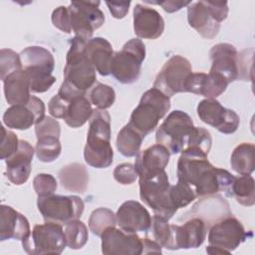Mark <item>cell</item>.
Listing matches in <instances>:
<instances>
[{"label":"cell","instance_id":"obj_40","mask_svg":"<svg viewBox=\"0 0 255 255\" xmlns=\"http://www.w3.org/2000/svg\"><path fill=\"white\" fill-rule=\"evenodd\" d=\"M33 187L38 196L54 194L58 187L56 178L48 173H39L33 179Z\"/></svg>","mask_w":255,"mask_h":255},{"label":"cell","instance_id":"obj_24","mask_svg":"<svg viewBox=\"0 0 255 255\" xmlns=\"http://www.w3.org/2000/svg\"><path fill=\"white\" fill-rule=\"evenodd\" d=\"M0 215V240H23L29 235L30 224L28 219L8 205H1Z\"/></svg>","mask_w":255,"mask_h":255},{"label":"cell","instance_id":"obj_7","mask_svg":"<svg viewBox=\"0 0 255 255\" xmlns=\"http://www.w3.org/2000/svg\"><path fill=\"white\" fill-rule=\"evenodd\" d=\"M139 196L155 215L167 220L177 211L170 199V183L165 170L154 175L139 177Z\"/></svg>","mask_w":255,"mask_h":255},{"label":"cell","instance_id":"obj_41","mask_svg":"<svg viewBox=\"0 0 255 255\" xmlns=\"http://www.w3.org/2000/svg\"><path fill=\"white\" fill-rule=\"evenodd\" d=\"M1 131L2 135L0 143V158L5 160L18 149L19 139L13 131L6 129L4 127H1Z\"/></svg>","mask_w":255,"mask_h":255},{"label":"cell","instance_id":"obj_47","mask_svg":"<svg viewBox=\"0 0 255 255\" xmlns=\"http://www.w3.org/2000/svg\"><path fill=\"white\" fill-rule=\"evenodd\" d=\"M161 246L154 241L153 239H149L147 237L142 239V254H149V253H156L161 254Z\"/></svg>","mask_w":255,"mask_h":255},{"label":"cell","instance_id":"obj_2","mask_svg":"<svg viewBox=\"0 0 255 255\" xmlns=\"http://www.w3.org/2000/svg\"><path fill=\"white\" fill-rule=\"evenodd\" d=\"M111 117L106 110H93L89 120L87 142L84 148L85 161L96 168H106L113 163L111 145Z\"/></svg>","mask_w":255,"mask_h":255},{"label":"cell","instance_id":"obj_34","mask_svg":"<svg viewBox=\"0 0 255 255\" xmlns=\"http://www.w3.org/2000/svg\"><path fill=\"white\" fill-rule=\"evenodd\" d=\"M62 151V145L59 137L45 136L37 138L35 152L40 161L52 162L59 157Z\"/></svg>","mask_w":255,"mask_h":255},{"label":"cell","instance_id":"obj_3","mask_svg":"<svg viewBox=\"0 0 255 255\" xmlns=\"http://www.w3.org/2000/svg\"><path fill=\"white\" fill-rule=\"evenodd\" d=\"M20 59L33 93H44L56 82V78L52 76L55 60L47 49L40 46L27 47L20 53Z\"/></svg>","mask_w":255,"mask_h":255},{"label":"cell","instance_id":"obj_1","mask_svg":"<svg viewBox=\"0 0 255 255\" xmlns=\"http://www.w3.org/2000/svg\"><path fill=\"white\" fill-rule=\"evenodd\" d=\"M177 179L187 183L196 197L223 192L232 197L231 188L235 176L225 169L213 166L207 153L197 147H188L181 151L177 161Z\"/></svg>","mask_w":255,"mask_h":255},{"label":"cell","instance_id":"obj_6","mask_svg":"<svg viewBox=\"0 0 255 255\" xmlns=\"http://www.w3.org/2000/svg\"><path fill=\"white\" fill-rule=\"evenodd\" d=\"M194 125L191 118L182 111L171 112L155 133L157 144L165 146L170 153H178L189 146Z\"/></svg>","mask_w":255,"mask_h":255},{"label":"cell","instance_id":"obj_16","mask_svg":"<svg viewBox=\"0 0 255 255\" xmlns=\"http://www.w3.org/2000/svg\"><path fill=\"white\" fill-rule=\"evenodd\" d=\"M102 252L106 255H140L142 239L115 226L108 227L101 235Z\"/></svg>","mask_w":255,"mask_h":255},{"label":"cell","instance_id":"obj_8","mask_svg":"<svg viewBox=\"0 0 255 255\" xmlns=\"http://www.w3.org/2000/svg\"><path fill=\"white\" fill-rule=\"evenodd\" d=\"M145 58V46L139 39L128 40L114 54L111 74L122 84H132L138 80L141 64Z\"/></svg>","mask_w":255,"mask_h":255},{"label":"cell","instance_id":"obj_36","mask_svg":"<svg viewBox=\"0 0 255 255\" xmlns=\"http://www.w3.org/2000/svg\"><path fill=\"white\" fill-rule=\"evenodd\" d=\"M89 100L97 109L106 110L113 106L116 100V93L114 89L108 85L97 83L89 93Z\"/></svg>","mask_w":255,"mask_h":255},{"label":"cell","instance_id":"obj_5","mask_svg":"<svg viewBox=\"0 0 255 255\" xmlns=\"http://www.w3.org/2000/svg\"><path fill=\"white\" fill-rule=\"evenodd\" d=\"M170 109V98L155 88L143 93L139 104L132 111L128 125L142 135L150 133Z\"/></svg>","mask_w":255,"mask_h":255},{"label":"cell","instance_id":"obj_33","mask_svg":"<svg viewBox=\"0 0 255 255\" xmlns=\"http://www.w3.org/2000/svg\"><path fill=\"white\" fill-rule=\"evenodd\" d=\"M64 234L67 246L75 250L84 247L89 238L87 226L79 219L72 220L65 224Z\"/></svg>","mask_w":255,"mask_h":255},{"label":"cell","instance_id":"obj_14","mask_svg":"<svg viewBox=\"0 0 255 255\" xmlns=\"http://www.w3.org/2000/svg\"><path fill=\"white\" fill-rule=\"evenodd\" d=\"M197 115L203 123L224 134L235 132L240 123L239 116L233 110L224 108L216 99H205L199 102Z\"/></svg>","mask_w":255,"mask_h":255},{"label":"cell","instance_id":"obj_19","mask_svg":"<svg viewBox=\"0 0 255 255\" xmlns=\"http://www.w3.org/2000/svg\"><path fill=\"white\" fill-rule=\"evenodd\" d=\"M211 73L222 76L228 83L234 82L239 78L238 53L236 48L228 43L214 45L210 50Z\"/></svg>","mask_w":255,"mask_h":255},{"label":"cell","instance_id":"obj_27","mask_svg":"<svg viewBox=\"0 0 255 255\" xmlns=\"http://www.w3.org/2000/svg\"><path fill=\"white\" fill-rule=\"evenodd\" d=\"M4 95L10 106L27 104L30 95V81L26 72L21 69L8 75L3 81Z\"/></svg>","mask_w":255,"mask_h":255},{"label":"cell","instance_id":"obj_35","mask_svg":"<svg viewBox=\"0 0 255 255\" xmlns=\"http://www.w3.org/2000/svg\"><path fill=\"white\" fill-rule=\"evenodd\" d=\"M117 219L116 214L105 207H100L95 209L89 218V227L90 230L97 236L102 235V233L108 228L112 226H116Z\"/></svg>","mask_w":255,"mask_h":255},{"label":"cell","instance_id":"obj_21","mask_svg":"<svg viewBox=\"0 0 255 255\" xmlns=\"http://www.w3.org/2000/svg\"><path fill=\"white\" fill-rule=\"evenodd\" d=\"M133 30L142 39H157L164 31V21L153 8L136 4L133 8Z\"/></svg>","mask_w":255,"mask_h":255},{"label":"cell","instance_id":"obj_22","mask_svg":"<svg viewBox=\"0 0 255 255\" xmlns=\"http://www.w3.org/2000/svg\"><path fill=\"white\" fill-rule=\"evenodd\" d=\"M169 156V150L157 143L139 151L134 161L138 177L150 176L163 171L168 164Z\"/></svg>","mask_w":255,"mask_h":255},{"label":"cell","instance_id":"obj_18","mask_svg":"<svg viewBox=\"0 0 255 255\" xmlns=\"http://www.w3.org/2000/svg\"><path fill=\"white\" fill-rule=\"evenodd\" d=\"M117 224L128 233L146 232L151 224L149 212L135 200L125 201L117 211Z\"/></svg>","mask_w":255,"mask_h":255},{"label":"cell","instance_id":"obj_44","mask_svg":"<svg viewBox=\"0 0 255 255\" xmlns=\"http://www.w3.org/2000/svg\"><path fill=\"white\" fill-rule=\"evenodd\" d=\"M52 23L53 25L58 28L59 30L65 32V33H71L72 27L70 22V15L68 7L60 6L56 8L52 13Z\"/></svg>","mask_w":255,"mask_h":255},{"label":"cell","instance_id":"obj_37","mask_svg":"<svg viewBox=\"0 0 255 255\" xmlns=\"http://www.w3.org/2000/svg\"><path fill=\"white\" fill-rule=\"evenodd\" d=\"M151 236L161 247L168 249L171 240V227L168 220L162 216L155 215L151 218V224L149 227Z\"/></svg>","mask_w":255,"mask_h":255},{"label":"cell","instance_id":"obj_29","mask_svg":"<svg viewBox=\"0 0 255 255\" xmlns=\"http://www.w3.org/2000/svg\"><path fill=\"white\" fill-rule=\"evenodd\" d=\"M91 105L87 95L70 99L63 120L73 128L84 126L92 116L93 109Z\"/></svg>","mask_w":255,"mask_h":255},{"label":"cell","instance_id":"obj_28","mask_svg":"<svg viewBox=\"0 0 255 255\" xmlns=\"http://www.w3.org/2000/svg\"><path fill=\"white\" fill-rule=\"evenodd\" d=\"M59 179L66 190L84 193L88 187L89 173L83 164L74 162L59 171Z\"/></svg>","mask_w":255,"mask_h":255},{"label":"cell","instance_id":"obj_32","mask_svg":"<svg viewBox=\"0 0 255 255\" xmlns=\"http://www.w3.org/2000/svg\"><path fill=\"white\" fill-rule=\"evenodd\" d=\"M232 196L244 206H252L255 203V182L250 174L235 177L232 188Z\"/></svg>","mask_w":255,"mask_h":255},{"label":"cell","instance_id":"obj_20","mask_svg":"<svg viewBox=\"0 0 255 255\" xmlns=\"http://www.w3.org/2000/svg\"><path fill=\"white\" fill-rule=\"evenodd\" d=\"M34 147L27 140H19L18 149L7 159L6 176L15 185L25 183L31 173Z\"/></svg>","mask_w":255,"mask_h":255},{"label":"cell","instance_id":"obj_12","mask_svg":"<svg viewBox=\"0 0 255 255\" xmlns=\"http://www.w3.org/2000/svg\"><path fill=\"white\" fill-rule=\"evenodd\" d=\"M97 1H72L68 7L72 31L86 41L92 39L95 30L105 22V15Z\"/></svg>","mask_w":255,"mask_h":255},{"label":"cell","instance_id":"obj_30","mask_svg":"<svg viewBox=\"0 0 255 255\" xmlns=\"http://www.w3.org/2000/svg\"><path fill=\"white\" fill-rule=\"evenodd\" d=\"M255 146L253 143L242 142L232 151L230 164L234 171L241 175L251 174L255 167Z\"/></svg>","mask_w":255,"mask_h":255},{"label":"cell","instance_id":"obj_42","mask_svg":"<svg viewBox=\"0 0 255 255\" xmlns=\"http://www.w3.org/2000/svg\"><path fill=\"white\" fill-rule=\"evenodd\" d=\"M35 132L37 138L45 136L60 137L61 128L58 121L51 117L45 116L44 119L35 125Z\"/></svg>","mask_w":255,"mask_h":255},{"label":"cell","instance_id":"obj_9","mask_svg":"<svg viewBox=\"0 0 255 255\" xmlns=\"http://www.w3.org/2000/svg\"><path fill=\"white\" fill-rule=\"evenodd\" d=\"M67 245L64 230L61 224L46 222L37 224L22 240L26 253L31 255L61 254Z\"/></svg>","mask_w":255,"mask_h":255},{"label":"cell","instance_id":"obj_45","mask_svg":"<svg viewBox=\"0 0 255 255\" xmlns=\"http://www.w3.org/2000/svg\"><path fill=\"white\" fill-rule=\"evenodd\" d=\"M205 4L218 23L227 18L228 3L226 1H205Z\"/></svg>","mask_w":255,"mask_h":255},{"label":"cell","instance_id":"obj_23","mask_svg":"<svg viewBox=\"0 0 255 255\" xmlns=\"http://www.w3.org/2000/svg\"><path fill=\"white\" fill-rule=\"evenodd\" d=\"M228 82L219 74L191 73L185 85V92L203 96L206 99H216L225 92Z\"/></svg>","mask_w":255,"mask_h":255},{"label":"cell","instance_id":"obj_31","mask_svg":"<svg viewBox=\"0 0 255 255\" xmlns=\"http://www.w3.org/2000/svg\"><path fill=\"white\" fill-rule=\"evenodd\" d=\"M143 138L144 135L128 124L118 133L117 148L124 156H135L139 152Z\"/></svg>","mask_w":255,"mask_h":255},{"label":"cell","instance_id":"obj_26","mask_svg":"<svg viewBox=\"0 0 255 255\" xmlns=\"http://www.w3.org/2000/svg\"><path fill=\"white\" fill-rule=\"evenodd\" d=\"M85 52L101 76H109L111 74L114 52L111 43L107 39L101 37L92 38L86 43Z\"/></svg>","mask_w":255,"mask_h":255},{"label":"cell","instance_id":"obj_4","mask_svg":"<svg viewBox=\"0 0 255 255\" xmlns=\"http://www.w3.org/2000/svg\"><path fill=\"white\" fill-rule=\"evenodd\" d=\"M88 41L75 36L70 42L64 69V81L82 93L96 84V69L85 52Z\"/></svg>","mask_w":255,"mask_h":255},{"label":"cell","instance_id":"obj_13","mask_svg":"<svg viewBox=\"0 0 255 255\" xmlns=\"http://www.w3.org/2000/svg\"><path fill=\"white\" fill-rule=\"evenodd\" d=\"M207 239L209 245L218 247L229 254L247 239V232L238 219L229 215L209 228Z\"/></svg>","mask_w":255,"mask_h":255},{"label":"cell","instance_id":"obj_25","mask_svg":"<svg viewBox=\"0 0 255 255\" xmlns=\"http://www.w3.org/2000/svg\"><path fill=\"white\" fill-rule=\"evenodd\" d=\"M187 20L189 26L206 39L215 38L220 29V23L212 16L205 1L194 2L188 5Z\"/></svg>","mask_w":255,"mask_h":255},{"label":"cell","instance_id":"obj_46","mask_svg":"<svg viewBox=\"0 0 255 255\" xmlns=\"http://www.w3.org/2000/svg\"><path fill=\"white\" fill-rule=\"evenodd\" d=\"M106 4L109 7V10L114 18L122 19L128 14L130 2L129 1H125V2H109V1H107Z\"/></svg>","mask_w":255,"mask_h":255},{"label":"cell","instance_id":"obj_17","mask_svg":"<svg viewBox=\"0 0 255 255\" xmlns=\"http://www.w3.org/2000/svg\"><path fill=\"white\" fill-rule=\"evenodd\" d=\"M171 240L168 249H191L199 247L206 238L208 224L200 217H192L182 225L170 224Z\"/></svg>","mask_w":255,"mask_h":255},{"label":"cell","instance_id":"obj_11","mask_svg":"<svg viewBox=\"0 0 255 255\" xmlns=\"http://www.w3.org/2000/svg\"><path fill=\"white\" fill-rule=\"evenodd\" d=\"M191 73L189 61L180 55H174L165 62L157 74L152 88L159 90L169 98L178 93H186L185 85Z\"/></svg>","mask_w":255,"mask_h":255},{"label":"cell","instance_id":"obj_43","mask_svg":"<svg viewBox=\"0 0 255 255\" xmlns=\"http://www.w3.org/2000/svg\"><path fill=\"white\" fill-rule=\"evenodd\" d=\"M137 176L138 175L134 168V165L130 163H121L117 165L114 170L115 179L124 185L133 183Z\"/></svg>","mask_w":255,"mask_h":255},{"label":"cell","instance_id":"obj_48","mask_svg":"<svg viewBox=\"0 0 255 255\" xmlns=\"http://www.w3.org/2000/svg\"><path fill=\"white\" fill-rule=\"evenodd\" d=\"M190 3L191 2H184V1H163V2H157L156 4L160 5L165 12L172 13L180 10L184 6H188Z\"/></svg>","mask_w":255,"mask_h":255},{"label":"cell","instance_id":"obj_15","mask_svg":"<svg viewBox=\"0 0 255 255\" xmlns=\"http://www.w3.org/2000/svg\"><path fill=\"white\" fill-rule=\"evenodd\" d=\"M44 117L45 105L43 101L35 96H31L27 104L8 108L3 115V123L10 128L24 130L41 122Z\"/></svg>","mask_w":255,"mask_h":255},{"label":"cell","instance_id":"obj_39","mask_svg":"<svg viewBox=\"0 0 255 255\" xmlns=\"http://www.w3.org/2000/svg\"><path fill=\"white\" fill-rule=\"evenodd\" d=\"M23 69L20 54L10 49L0 51V78L3 81L8 75Z\"/></svg>","mask_w":255,"mask_h":255},{"label":"cell","instance_id":"obj_49","mask_svg":"<svg viewBox=\"0 0 255 255\" xmlns=\"http://www.w3.org/2000/svg\"><path fill=\"white\" fill-rule=\"evenodd\" d=\"M206 252L209 254H228L226 251L212 245H209L208 247H206Z\"/></svg>","mask_w":255,"mask_h":255},{"label":"cell","instance_id":"obj_38","mask_svg":"<svg viewBox=\"0 0 255 255\" xmlns=\"http://www.w3.org/2000/svg\"><path fill=\"white\" fill-rule=\"evenodd\" d=\"M196 198L192 188L185 182L178 180L174 185H170V199L176 209L183 208Z\"/></svg>","mask_w":255,"mask_h":255},{"label":"cell","instance_id":"obj_10","mask_svg":"<svg viewBox=\"0 0 255 255\" xmlns=\"http://www.w3.org/2000/svg\"><path fill=\"white\" fill-rule=\"evenodd\" d=\"M38 210L46 222L67 224L79 219L84 212V201L77 195L51 194L38 196Z\"/></svg>","mask_w":255,"mask_h":255}]
</instances>
